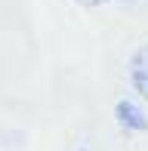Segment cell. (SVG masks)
<instances>
[{"mask_svg":"<svg viewBox=\"0 0 148 151\" xmlns=\"http://www.w3.org/2000/svg\"><path fill=\"white\" fill-rule=\"evenodd\" d=\"M114 114H117V123L126 127V129H136V133H145L148 129V120H145L142 108H136L133 102H117Z\"/></svg>","mask_w":148,"mask_h":151,"instance_id":"obj_2","label":"cell"},{"mask_svg":"<svg viewBox=\"0 0 148 151\" xmlns=\"http://www.w3.org/2000/svg\"><path fill=\"white\" fill-rule=\"evenodd\" d=\"M130 83L148 102V43H142L130 59Z\"/></svg>","mask_w":148,"mask_h":151,"instance_id":"obj_1","label":"cell"},{"mask_svg":"<svg viewBox=\"0 0 148 151\" xmlns=\"http://www.w3.org/2000/svg\"><path fill=\"white\" fill-rule=\"evenodd\" d=\"M77 3H83V6H102V3H108V0H77Z\"/></svg>","mask_w":148,"mask_h":151,"instance_id":"obj_3","label":"cell"}]
</instances>
